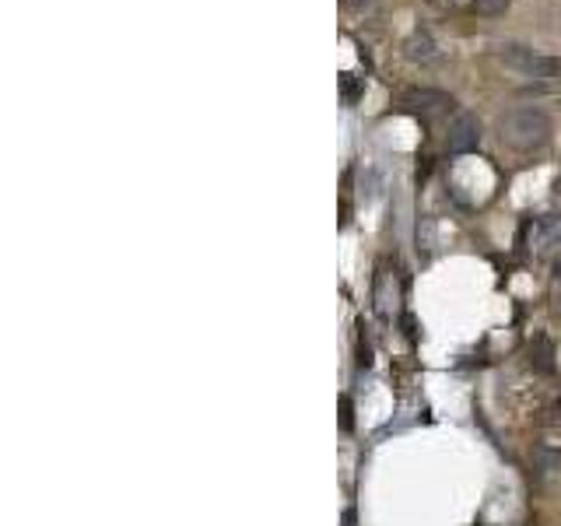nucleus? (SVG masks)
Returning <instances> with one entry per match:
<instances>
[{"instance_id": "obj_1", "label": "nucleus", "mask_w": 561, "mask_h": 526, "mask_svg": "<svg viewBox=\"0 0 561 526\" xmlns=\"http://www.w3.org/2000/svg\"><path fill=\"white\" fill-rule=\"evenodd\" d=\"M498 134H502V144H509L513 151H537L551 138V119L534 106H523L498 119Z\"/></svg>"}, {"instance_id": "obj_2", "label": "nucleus", "mask_w": 561, "mask_h": 526, "mask_svg": "<svg viewBox=\"0 0 561 526\" xmlns=\"http://www.w3.org/2000/svg\"><path fill=\"white\" fill-rule=\"evenodd\" d=\"M498 57H502L505 67H513L523 77H555L561 70V64L555 57H544L537 49L519 46V43H505V46L498 49Z\"/></svg>"}, {"instance_id": "obj_3", "label": "nucleus", "mask_w": 561, "mask_h": 526, "mask_svg": "<svg viewBox=\"0 0 561 526\" xmlns=\"http://www.w3.org/2000/svg\"><path fill=\"white\" fill-rule=\"evenodd\" d=\"M400 106L418 116H442L456 106V98L449 92H439V88H410V92H404Z\"/></svg>"}, {"instance_id": "obj_4", "label": "nucleus", "mask_w": 561, "mask_h": 526, "mask_svg": "<svg viewBox=\"0 0 561 526\" xmlns=\"http://www.w3.org/2000/svg\"><path fill=\"white\" fill-rule=\"evenodd\" d=\"M477 144H481V123H477V116L460 113L452 123H449L446 148L452 155H471Z\"/></svg>"}, {"instance_id": "obj_5", "label": "nucleus", "mask_w": 561, "mask_h": 526, "mask_svg": "<svg viewBox=\"0 0 561 526\" xmlns=\"http://www.w3.org/2000/svg\"><path fill=\"white\" fill-rule=\"evenodd\" d=\"M526 242L534 253L555 250L561 246V214H544V218H534V225L526 229Z\"/></svg>"}, {"instance_id": "obj_6", "label": "nucleus", "mask_w": 561, "mask_h": 526, "mask_svg": "<svg viewBox=\"0 0 561 526\" xmlns=\"http://www.w3.org/2000/svg\"><path fill=\"white\" fill-rule=\"evenodd\" d=\"M530 366L537 368V372H544V376L555 372V344H551V337L537 334V337L530 341Z\"/></svg>"}, {"instance_id": "obj_7", "label": "nucleus", "mask_w": 561, "mask_h": 526, "mask_svg": "<svg viewBox=\"0 0 561 526\" xmlns=\"http://www.w3.org/2000/svg\"><path fill=\"white\" fill-rule=\"evenodd\" d=\"M407 57L418 60V64H431V60L439 57V53H435V43H431V36H428V32H414L410 43H407Z\"/></svg>"}, {"instance_id": "obj_8", "label": "nucleus", "mask_w": 561, "mask_h": 526, "mask_svg": "<svg viewBox=\"0 0 561 526\" xmlns=\"http://www.w3.org/2000/svg\"><path fill=\"white\" fill-rule=\"evenodd\" d=\"M473 11L484 15V18H498L509 11V0H473Z\"/></svg>"}, {"instance_id": "obj_9", "label": "nucleus", "mask_w": 561, "mask_h": 526, "mask_svg": "<svg viewBox=\"0 0 561 526\" xmlns=\"http://www.w3.org/2000/svg\"><path fill=\"white\" fill-rule=\"evenodd\" d=\"M555 277H561V256L555 260Z\"/></svg>"}]
</instances>
